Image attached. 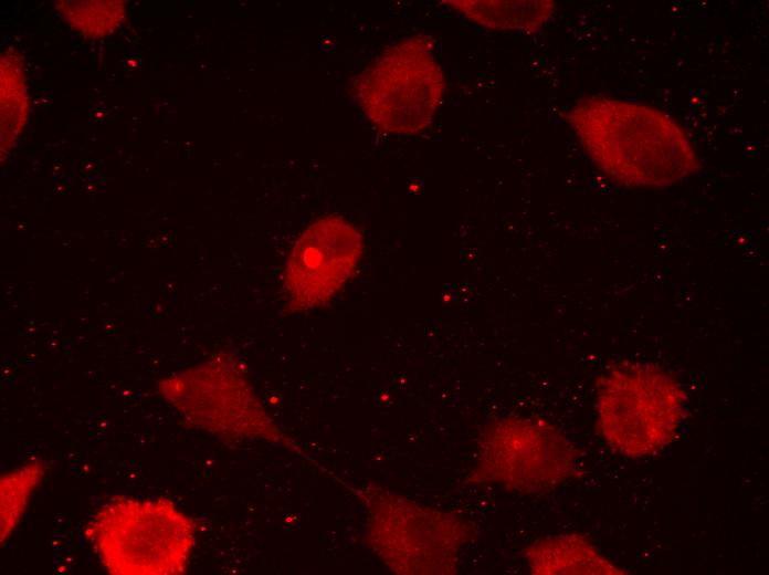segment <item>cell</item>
<instances>
[{"mask_svg":"<svg viewBox=\"0 0 769 575\" xmlns=\"http://www.w3.org/2000/svg\"><path fill=\"white\" fill-rule=\"evenodd\" d=\"M55 8L77 33L101 39L122 27L127 6L122 0H60Z\"/></svg>","mask_w":769,"mask_h":575,"instance_id":"12","label":"cell"},{"mask_svg":"<svg viewBox=\"0 0 769 575\" xmlns=\"http://www.w3.org/2000/svg\"><path fill=\"white\" fill-rule=\"evenodd\" d=\"M445 80L429 41L411 36L387 49L358 76L356 97L367 117L393 134L426 128L439 109Z\"/></svg>","mask_w":769,"mask_h":575,"instance_id":"4","label":"cell"},{"mask_svg":"<svg viewBox=\"0 0 769 575\" xmlns=\"http://www.w3.org/2000/svg\"><path fill=\"white\" fill-rule=\"evenodd\" d=\"M364 250L357 228L340 216L312 223L297 239L284 272L293 311L327 303L350 278Z\"/></svg>","mask_w":769,"mask_h":575,"instance_id":"8","label":"cell"},{"mask_svg":"<svg viewBox=\"0 0 769 575\" xmlns=\"http://www.w3.org/2000/svg\"><path fill=\"white\" fill-rule=\"evenodd\" d=\"M468 20L491 29L534 32L552 15L556 3L550 0L533 1H445Z\"/></svg>","mask_w":769,"mask_h":575,"instance_id":"10","label":"cell"},{"mask_svg":"<svg viewBox=\"0 0 769 575\" xmlns=\"http://www.w3.org/2000/svg\"><path fill=\"white\" fill-rule=\"evenodd\" d=\"M0 65L1 155L3 156L15 145L25 126L29 103L21 55L15 50L9 49L1 53Z\"/></svg>","mask_w":769,"mask_h":575,"instance_id":"11","label":"cell"},{"mask_svg":"<svg viewBox=\"0 0 769 575\" xmlns=\"http://www.w3.org/2000/svg\"><path fill=\"white\" fill-rule=\"evenodd\" d=\"M525 557L533 574H624L579 534L541 539L526 550Z\"/></svg>","mask_w":769,"mask_h":575,"instance_id":"9","label":"cell"},{"mask_svg":"<svg viewBox=\"0 0 769 575\" xmlns=\"http://www.w3.org/2000/svg\"><path fill=\"white\" fill-rule=\"evenodd\" d=\"M85 539L114 575L185 572L194 526L168 499L112 498L86 524Z\"/></svg>","mask_w":769,"mask_h":575,"instance_id":"2","label":"cell"},{"mask_svg":"<svg viewBox=\"0 0 769 575\" xmlns=\"http://www.w3.org/2000/svg\"><path fill=\"white\" fill-rule=\"evenodd\" d=\"M598 429L617 453L638 458L670 445L681 427L685 393L650 363L612 367L597 386Z\"/></svg>","mask_w":769,"mask_h":575,"instance_id":"3","label":"cell"},{"mask_svg":"<svg viewBox=\"0 0 769 575\" xmlns=\"http://www.w3.org/2000/svg\"><path fill=\"white\" fill-rule=\"evenodd\" d=\"M566 121L588 157L620 185L665 188L699 169L683 128L655 107L591 95L579 100Z\"/></svg>","mask_w":769,"mask_h":575,"instance_id":"1","label":"cell"},{"mask_svg":"<svg viewBox=\"0 0 769 575\" xmlns=\"http://www.w3.org/2000/svg\"><path fill=\"white\" fill-rule=\"evenodd\" d=\"M576 464V449L558 429L542 420L506 418L483 432L472 479L535 493L567 480Z\"/></svg>","mask_w":769,"mask_h":575,"instance_id":"5","label":"cell"},{"mask_svg":"<svg viewBox=\"0 0 769 575\" xmlns=\"http://www.w3.org/2000/svg\"><path fill=\"white\" fill-rule=\"evenodd\" d=\"M162 396L192 426L231 440L270 438L271 421L240 373L209 362L159 383Z\"/></svg>","mask_w":769,"mask_h":575,"instance_id":"7","label":"cell"},{"mask_svg":"<svg viewBox=\"0 0 769 575\" xmlns=\"http://www.w3.org/2000/svg\"><path fill=\"white\" fill-rule=\"evenodd\" d=\"M48 463L40 459L30 460L1 475V543L19 524L30 498L41 483Z\"/></svg>","mask_w":769,"mask_h":575,"instance_id":"13","label":"cell"},{"mask_svg":"<svg viewBox=\"0 0 769 575\" xmlns=\"http://www.w3.org/2000/svg\"><path fill=\"white\" fill-rule=\"evenodd\" d=\"M371 539L386 563L405 574H452L471 529L460 518L407 500L371 506Z\"/></svg>","mask_w":769,"mask_h":575,"instance_id":"6","label":"cell"}]
</instances>
